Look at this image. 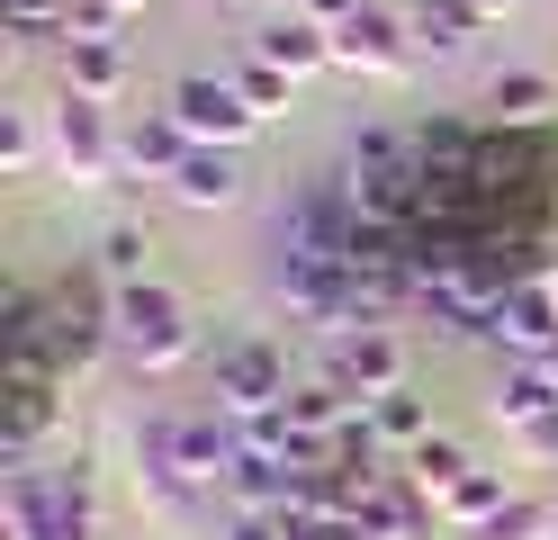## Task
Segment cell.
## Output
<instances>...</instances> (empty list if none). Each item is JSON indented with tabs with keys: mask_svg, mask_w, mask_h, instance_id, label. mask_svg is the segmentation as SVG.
<instances>
[{
	"mask_svg": "<svg viewBox=\"0 0 558 540\" xmlns=\"http://www.w3.org/2000/svg\"><path fill=\"white\" fill-rule=\"evenodd\" d=\"M0 540H99V487L82 451L27 459L0 478Z\"/></svg>",
	"mask_w": 558,
	"mask_h": 540,
	"instance_id": "1",
	"label": "cell"
},
{
	"mask_svg": "<svg viewBox=\"0 0 558 540\" xmlns=\"http://www.w3.org/2000/svg\"><path fill=\"white\" fill-rule=\"evenodd\" d=\"M109 343L135 379H171L198 360V307L181 298L171 279H135V288H109Z\"/></svg>",
	"mask_w": 558,
	"mask_h": 540,
	"instance_id": "2",
	"label": "cell"
},
{
	"mask_svg": "<svg viewBox=\"0 0 558 540\" xmlns=\"http://www.w3.org/2000/svg\"><path fill=\"white\" fill-rule=\"evenodd\" d=\"M306 370L333 379L352 406H378L388 387H414V343H405L397 315H378V324H333V334L306 343Z\"/></svg>",
	"mask_w": 558,
	"mask_h": 540,
	"instance_id": "3",
	"label": "cell"
},
{
	"mask_svg": "<svg viewBox=\"0 0 558 540\" xmlns=\"http://www.w3.org/2000/svg\"><path fill=\"white\" fill-rule=\"evenodd\" d=\"M298 360H289V343L279 334H226L217 343V360H207V406H217L226 423H262V415H279L298 396Z\"/></svg>",
	"mask_w": 558,
	"mask_h": 540,
	"instance_id": "4",
	"label": "cell"
},
{
	"mask_svg": "<svg viewBox=\"0 0 558 540\" xmlns=\"http://www.w3.org/2000/svg\"><path fill=\"white\" fill-rule=\"evenodd\" d=\"M126 487L145 514H198V487H190V451H181V406H145L126 423Z\"/></svg>",
	"mask_w": 558,
	"mask_h": 540,
	"instance_id": "5",
	"label": "cell"
},
{
	"mask_svg": "<svg viewBox=\"0 0 558 540\" xmlns=\"http://www.w3.org/2000/svg\"><path fill=\"white\" fill-rule=\"evenodd\" d=\"M46 144H54V180L63 190H109L118 171V108H99L82 91H54L46 99Z\"/></svg>",
	"mask_w": 558,
	"mask_h": 540,
	"instance_id": "6",
	"label": "cell"
},
{
	"mask_svg": "<svg viewBox=\"0 0 558 540\" xmlns=\"http://www.w3.org/2000/svg\"><path fill=\"white\" fill-rule=\"evenodd\" d=\"M162 108L181 118V135H190V144H234V154L270 127L262 108L234 91V72H171V82H162Z\"/></svg>",
	"mask_w": 558,
	"mask_h": 540,
	"instance_id": "7",
	"label": "cell"
},
{
	"mask_svg": "<svg viewBox=\"0 0 558 540\" xmlns=\"http://www.w3.org/2000/svg\"><path fill=\"white\" fill-rule=\"evenodd\" d=\"M414 63H424V46H414L405 10H388V0H369L361 19H342V27H333V72H352V82H378V91H397Z\"/></svg>",
	"mask_w": 558,
	"mask_h": 540,
	"instance_id": "8",
	"label": "cell"
},
{
	"mask_svg": "<svg viewBox=\"0 0 558 540\" xmlns=\"http://www.w3.org/2000/svg\"><path fill=\"white\" fill-rule=\"evenodd\" d=\"M162 199L181 216H234L243 199H253V171H243L234 144H190V163L162 180Z\"/></svg>",
	"mask_w": 558,
	"mask_h": 540,
	"instance_id": "9",
	"label": "cell"
},
{
	"mask_svg": "<svg viewBox=\"0 0 558 540\" xmlns=\"http://www.w3.org/2000/svg\"><path fill=\"white\" fill-rule=\"evenodd\" d=\"M505 360H558V279H513L496 298V343Z\"/></svg>",
	"mask_w": 558,
	"mask_h": 540,
	"instance_id": "10",
	"label": "cell"
},
{
	"mask_svg": "<svg viewBox=\"0 0 558 540\" xmlns=\"http://www.w3.org/2000/svg\"><path fill=\"white\" fill-rule=\"evenodd\" d=\"M63 379H10V423H0V459L27 468V459H54V432H63Z\"/></svg>",
	"mask_w": 558,
	"mask_h": 540,
	"instance_id": "11",
	"label": "cell"
},
{
	"mask_svg": "<svg viewBox=\"0 0 558 540\" xmlns=\"http://www.w3.org/2000/svg\"><path fill=\"white\" fill-rule=\"evenodd\" d=\"M54 72H63V91L118 108V99L135 91V46H126V36H63V46H54Z\"/></svg>",
	"mask_w": 558,
	"mask_h": 540,
	"instance_id": "12",
	"label": "cell"
},
{
	"mask_svg": "<svg viewBox=\"0 0 558 540\" xmlns=\"http://www.w3.org/2000/svg\"><path fill=\"white\" fill-rule=\"evenodd\" d=\"M181 163H190V135H181L171 108H126V118H118V171H126V180L162 190Z\"/></svg>",
	"mask_w": 558,
	"mask_h": 540,
	"instance_id": "13",
	"label": "cell"
},
{
	"mask_svg": "<svg viewBox=\"0 0 558 540\" xmlns=\"http://www.w3.org/2000/svg\"><path fill=\"white\" fill-rule=\"evenodd\" d=\"M477 108H486V127H496V135H532V127H549V108H558V72L505 63V72H486Z\"/></svg>",
	"mask_w": 558,
	"mask_h": 540,
	"instance_id": "14",
	"label": "cell"
},
{
	"mask_svg": "<svg viewBox=\"0 0 558 540\" xmlns=\"http://www.w3.org/2000/svg\"><path fill=\"white\" fill-rule=\"evenodd\" d=\"M253 55H270L279 72H298V82H316V72H333V27H316V19H298V10H270L253 36H243Z\"/></svg>",
	"mask_w": 558,
	"mask_h": 540,
	"instance_id": "15",
	"label": "cell"
},
{
	"mask_svg": "<svg viewBox=\"0 0 558 540\" xmlns=\"http://www.w3.org/2000/svg\"><path fill=\"white\" fill-rule=\"evenodd\" d=\"M513 495H522V487L505 478V468H496V459H477V468H460V478L433 495V514H441V531H450V540H460V531H477V523H496Z\"/></svg>",
	"mask_w": 558,
	"mask_h": 540,
	"instance_id": "16",
	"label": "cell"
},
{
	"mask_svg": "<svg viewBox=\"0 0 558 540\" xmlns=\"http://www.w3.org/2000/svg\"><path fill=\"white\" fill-rule=\"evenodd\" d=\"M405 10V27H414V46H424V63L441 72V63H469V46H477V10L469 0H397Z\"/></svg>",
	"mask_w": 558,
	"mask_h": 540,
	"instance_id": "17",
	"label": "cell"
},
{
	"mask_svg": "<svg viewBox=\"0 0 558 540\" xmlns=\"http://www.w3.org/2000/svg\"><path fill=\"white\" fill-rule=\"evenodd\" d=\"M154 226L145 216H109V226H99V243H90V279L99 288H135V279H162L154 271Z\"/></svg>",
	"mask_w": 558,
	"mask_h": 540,
	"instance_id": "18",
	"label": "cell"
},
{
	"mask_svg": "<svg viewBox=\"0 0 558 540\" xmlns=\"http://www.w3.org/2000/svg\"><path fill=\"white\" fill-rule=\"evenodd\" d=\"M369 432H378L397 459H405V451H424L433 432H441V423H433V396H424V387H388V396L369 406Z\"/></svg>",
	"mask_w": 558,
	"mask_h": 540,
	"instance_id": "19",
	"label": "cell"
},
{
	"mask_svg": "<svg viewBox=\"0 0 558 540\" xmlns=\"http://www.w3.org/2000/svg\"><path fill=\"white\" fill-rule=\"evenodd\" d=\"M46 163H54L46 108H0V180H37Z\"/></svg>",
	"mask_w": 558,
	"mask_h": 540,
	"instance_id": "20",
	"label": "cell"
},
{
	"mask_svg": "<svg viewBox=\"0 0 558 540\" xmlns=\"http://www.w3.org/2000/svg\"><path fill=\"white\" fill-rule=\"evenodd\" d=\"M226 72H234V91L253 99L262 118H289V108H298V91H306L298 72H279V63H270V55H253V46H234V63H226Z\"/></svg>",
	"mask_w": 558,
	"mask_h": 540,
	"instance_id": "21",
	"label": "cell"
},
{
	"mask_svg": "<svg viewBox=\"0 0 558 540\" xmlns=\"http://www.w3.org/2000/svg\"><path fill=\"white\" fill-rule=\"evenodd\" d=\"M397 163H414V127H397V118H361L352 135H342V171H397Z\"/></svg>",
	"mask_w": 558,
	"mask_h": 540,
	"instance_id": "22",
	"label": "cell"
},
{
	"mask_svg": "<svg viewBox=\"0 0 558 540\" xmlns=\"http://www.w3.org/2000/svg\"><path fill=\"white\" fill-rule=\"evenodd\" d=\"M460 540H558V495H541V487H522L496 523H477V531H460Z\"/></svg>",
	"mask_w": 558,
	"mask_h": 540,
	"instance_id": "23",
	"label": "cell"
},
{
	"mask_svg": "<svg viewBox=\"0 0 558 540\" xmlns=\"http://www.w3.org/2000/svg\"><path fill=\"white\" fill-rule=\"evenodd\" d=\"M279 415H289L298 432H325V442H333V432L352 423L361 406H352V396H342L333 379H316V370H306V379H298V396H289V406H279Z\"/></svg>",
	"mask_w": 558,
	"mask_h": 540,
	"instance_id": "24",
	"label": "cell"
},
{
	"mask_svg": "<svg viewBox=\"0 0 558 540\" xmlns=\"http://www.w3.org/2000/svg\"><path fill=\"white\" fill-rule=\"evenodd\" d=\"M460 468H477V451L460 442V432H433V442H424V451H405V478H414V487H424V495H441L450 478H460Z\"/></svg>",
	"mask_w": 558,
	"mask_h": 540,
	"instance_id": "25",
	"label": "cell"
},
{
	"mask_svg": "<svg viewBox=\"0 0 558 540\" xmlns=\"http://www.w3.org/2000/svg\"><path fill=\"white\" fill-rule=\"evenodd\" d=\"M217 540H298L289 514H217Z\"/></svg>",
	"mask_w": 558,
	"mask_h": 540,
	"instance_id": "26",
	"label": "cell"
},
{
	"mask_svg": "<svg viewBox=\"0 0 558 540\" xmlns=\"http://www.w3.org/2000/svg\"><path fill=\"white\" fill-rule=\"evenodd\" d=\"M63 27H73V36H118L126 10H118V0H63Z\"/></svg>",
	"mask_w": 558,
	"mask_h": 540,
	"instance_id": "27",
	"label": "cell"
},
{
	"mask_svg": "<svg viewBox=\"0 0 558 540\" xmlns=\"http://www.w3.org/2000/svg\"><path fill=\"white\" fill-rule=\"evenodd\" d=\"M369 0H298V19H316V27H342V19H361Z\"/></svg>",
	"mask_w": 558,
	"mask_h": 540,
	"instance_id": "28",
	"label": "cell"
},
{
	"mask_svg": "<svg viewBox=\"0 0 558 540\" xmlns=\"http://www.w3.org/2000/svg\"><path fill=\"white\" fill-rule=\"evenodd\" d=\"M469 10H477L486 27H496V19H513V10H522V0H469Z\"/></svg>",
	"mask_w": 558,
	"mask_h": 540,
	"instance_id": "29",
	"label": "cell"
},
{
	"mask_svg": "<svg viewBox=\"0 0 558 540\" xmlns=\"http://www.w3.org/2000/svg\"><path fill=\"white\" fill-rule=\"evenodd\" d=\"M118 10H126V19H135V10H145V0H118Z\"/></svg>",
	"mask_w": 558,
	"mask_h": 540,
	"instance_id": "30",
	"label": "cell"
},
{
	"mask_svg": "<svg viewBox=\"0 0 558 540\" xmlns=\"http://www.w3.org/2000/svg\"><path fill=\"white\" fill-rule=\"evenodd\" d=\"M270 10H298V0H270Z\"/></svg>",
	"mask_w": 558,
	"mask_h": 540,
	"instance_id": "31",
	"label": "cell"
}]
</instances>
